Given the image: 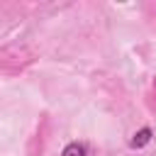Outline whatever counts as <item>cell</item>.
<instances>
[{
  "mask_svg": "<svg viewBox=\"0 0 156 156\" xmlns=\"http://www.w3.org/2000/svg\"><path fill=\"white\" fill-rule=\"evenodd\" d=\"M151 136H154V134H151V129H149V127H141V129L134 134V139L129 141V146H132V149H144V146L151 141Z\"/></svg>",
  "mask_w": 156,
  "mask_h": 156,
  "instance_id": "cell-1",
  "label": "cell"
},
{
  "mask_svg": "<svg viewBox=\"0 0 156 156\" xmlns=\"http://www.w3.org/2000/svg\"><path fill=\"white\" fill-rule=\"evenodd\" d=\"M88 154V149H85V144H80V141H71L63 151H61V156H85Z\"/></svg>",
  "mask_w": 156,
  "mask_h": 156,
  "instance_id": "cell-2",
  "label": "cell"
}]
</instances>
